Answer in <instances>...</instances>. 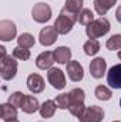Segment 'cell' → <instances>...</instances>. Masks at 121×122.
<instances>
[{
    "mask_svg": "<svg viewBox=\"0 0 121 122\" xmlns=\"http://www.w3.org/2000/svg\"><path fill=\"white\" fill-rule=\"evenodd\" d=\"M78 21V14L68 11L66 7L60 11V16L54 21V27L59 31V34H67L74 27V23Z\"/></svg>",
    "mask_w": 121,
    "mask_h": 122,
    "instance_id": "6da1fadb",
    "label": "cell"
},
{
    "mask_svg": "<svg viewBox=\"0 0 121 122\" xmlns=\"http://www.w3.org/2000/svg\"><path fill=\"white\" fill-rule=\"evenodd\" d=\"M110 21L107 17H100V19H95L94 21H91L90 24L86 27V34L90 37V38H98V37H103L104 34H107L110 31Z\"/></svg>",
    "mask_w": 121,
    "mask_h": 122,
    "instance_id": "7a4b0ae2",
    "label": "cell"
},
{
    "mask_svg": "<svg viewBox=\"0 0 121 122\" xmlns=\"http://www.w3.org/2000/svg\"><path fill=\"white\" fill-rule=\"evenodd\" d=\"M17 74V61H14V57L6 56L0 60V75L3 80L9 81L13 80Z\"/></svg>",
    "mask_w": 121,
    "mask_h": 122,
    "instance_id": "3957f363",
    "label": "cell"
},
{
    "mask_svg": "<svg viewBox=\"0 0 121 122\" xmlns=\"http://www.w3.org/2000/svg\"><path fill=\"white\" fill-rule=\"evenodd\" d=\"M31 17L37 23H47L51 19V7L47 3H37L31 9Z\"/></svg>",
    "mask_w": 121,
    "mask_h": 122,
    "instance_id": "277c9868",
    "label": "cell"
},
{
    "mask_svg": "<svg viewBox=\"0 0 121 122\" xmlns=\"http://www.w3.org/2000/svg\"><path fill=\"white\" fill-rule=\"evenodd\" d=\"M81 122H101L104 119V111L101 107L97 105H91L87 107L84 114L78 118Z\"/></svg>",
    "mask_w": 121,
    "mask_h": 122,
    "instance_id": "5b68a950",
    "label": "cell"
},
{
    "mask_svg": "<svg viewBox=\"0 0 121 122\" xmlns=\"http://www.w3.org/2000/svg\"><path fill=\"white\" fill-rule=\"evenodd\" d=\"M47 80L54 90H63L66 87V75L60 68H50L47 72Z\"/></svg>",
    "mask_w": 121,
    "mask_h": 122,
    "instance_id": "8992f818",
    "label": "cell"
},
{
    "mask_svg": "<svg viewBox=\"0 0 121 122\" xmlns=\"http://www.w3.org/2000/svg\"><path fill=\"white\" fill-rule=\"evenodd\" d=\"M17 27L10 20H1L0 21V40L1 41H10L16 37Z\"/></svg>",
    "mask_w": 121,
    "mask_h": 122,
    "instance_id": "52a82bcc",
    "label": "cell"
},
{
    "mask_svg": "<svg viewBox=\"0 0 121 122\" xmlns=\"http://www.w3.org/2000/svg\"><path fill=\"white\" fill-rule=\"evenodd\" d=\"M57 37H59V31L56 30L54 26L44 27L43 30L40 31V34H38L40 43H41V46H44V47H49V46L54 44L56 40H57Z\"/></svg>",
    "mask_w": 121,
    "mask_h": 122,
    "instance_id": "ba28073f",
    "label": "cell"
},
{
    "mask_svg": "<svg viewBox=\"0 0 121 122\" xmlns=\"http://www.w3.org/2000/svg\"><path fill=\"white\" fill-rule=\"evenodd\" d=\"M67 70V74H68V78L74 82H80L84 77V68L83 65L78 62V61H70L66 67Z\"/></svg>",
    "mask_w": 121,
    "mask_h": 122,
    "instance_id": "9c48e42d",
    "label": "cell"
},
{
    "mask_svg": "<svg viewBox=\"0 0 121 122\" xmlns=\"http://www.w3.org/2000/svg\"><path fill=\"white\" fill-rule=\"evenodd\" d=\"M107 82L111 88L121 90V64H116L107 72Z\"/></svg>",
    "mask_w": 121,
    "mask_h": 122,
    "instance_id": "30bf717a",
    "label": "cell"
},
{
    "mask_svg": "<svg viewBox=\"0 0 121 122\" xmlns=\"http://www.w3.org/2000/svg\"><path fill=\"white\" fill-rule=\"evenodd\" d=\"M54 62H56L54 51H43L36 58V65L40 70H50V68H53Z\"/></svg>",
    "mask_w": 121,
    "mask_h": 122,
    "instance_id": "8fae6325",
    "label": "cell"
},
{
    "mask_svg": "<svg viewBox=\"0 0 121 122\" xmlns=\"http://www.w3.org/2000/svg\"><path fill=\"white\" fill-rule=\"evenodd\" d=\"M44 78L38 74H30L27 77V88L29 91L33 94H40V92L44 91Z\"/></svg>",
    "mask_w": 121,
    "mask_h": 122,
    "instance_id": "7c38bea8",
    "label": "cell"
},
{
    "mask_svg": "<svg viewBox=\"0 0 121 122\" xmlns=\"http://www.w3.org/2000/svg\"><path fill=\"white\" fill-rule=\"evenodd\" d=\"M107 71V61L103 57H97L90 62V74L94 78H101Z\"/></svg>",
    "mask_w": 121,
    "mask_h": 122,
    "instance_id": "4fadbf2b",
    "label": "cell"
},
{
    "mask_svg": "<svg viewBox=\"0 0 121 122\" xmlns=\"http://www.w3.org/2000/svg\"><path fill=\"white\" fill-rule=\"evenodd\" d=\"M0 117L3 121H13L17 119V108L11 104H1L0 105Z\"/></svg>",
    "mask_w": 121,
    "mask_h": 122,
    "instance_id": "5bb4252c",
    "label": "cell"
},
{
    "mask_svg": "<svg viewBox=\"0 0 121 122\" xmlns=\"http://www.w3.org/2000/svg\"><path fill=\"white\" fill-rule=\"evenodd\" d=\"M40 104H38V99L34 97V95H26V99L23 102V112L26 114H34L36 111H40Z\"/></svg>",
    "mask_w": 121,
    "mask_h": 122,
    "instance_id": "9a60e30c",
    "label": "cell"
},
{
    "mask_svg": "<svg viewBox=\"0 0 121 122\" xmlns=\"http://www.w3.org/2000/svg\"><path fill=\"white\" fill-rule=\"evenodd\" d=\"M117 3V0H94V9L98 16H105L107 11Z\"/></svg>",
    "mask_w": 121,
    "mask_h": 122,
    "instance_id": "2e32d148",
    "label": "cell"
},
{
    "mask_svg": "<svg viewBox=\"0 0 121 122\" xmlns=\"http://www.w3.org/2000/svg\"><path fill=\"white\" fill-rule=\"evenodd\" d=\"M56 109H57L56 101L47 99V101H44V102L41 104V107H40V115H41V118H46V119H47V118H51V117L54 115Z\"/></svg>",
    "mask_w": 121,
    "mask_h": 122,
    "instance_id": "e0dca14e",
    "label": "cell"
},
{
    "mask_svg": "<svg viewBox=\"0 0 121 122\" xmlns=\"http://www.w3.org/2000/svg\"><path fill=\"white\" fill-rule=\"evenodd\" d=\"M54 57L59 64H68L71 58V51L68 47H57L54 50Z\"/></svg>",
    "mask_w": 121,
    "mask_h": 122,
    "instance_id": "ac0fdd59",
    "label": "cell"
},
{
    "mask_svg": "<svg viewBox=\"0 0 121 122\" xmlns=\"http://www.w3.org/2000/svg\"><path fill=\"white\" fill-rule=\"evenodd\" d=\"M83 50L87 56H95L98 51H100V43L97 38H90L88 41L84 43L83 46Z\"/></svg>",
    "mask_w": 121,
    "mask_h": 122,
    "instance_id": "d6986e66",
    "label": "cell"
},
{
    "mask_svg": "<svg viewBox=\"0 0 121 122\" xmlns=\"http://www.w3.org/2000/svg\"><path fill=\"white\" fill-rule=\"evenodd\" d=\"M17 43H19V46L23 47V48H31V47L34 46L36 40H34V36H31L30 33H23V34L19 36Z\"/></svg>",
    "mask_w": 121,
    "mask_h": 122,
    "instance_id": "ffe728a7",
    "label": "cell"
},
{
    "mask_svg": "<svg viewBox=\"0 0 121 122\" xmlns=\"http://www.w3.org/2000/svg\"><path fill=\"white\" fill-rule=\"evenodd\" d=\"M56 105L59 109H68L70 105H71V97H70V92L68 94H60L56 97Z\"/></svg>",
    "mask_w": 121,
    "mask_h": 122,
    "instance_id": "44dd1931",
    "label": "cell"
},
{
    "mask_svg": "<svg viewBox=\"0 0 121 122\" xmlns=\"http://www.w3.org/2000/svg\"><path fill=\"white\" fill-rule=\"evenodd\" d=\"M24 99H26V95H24L23 92L16 91V92H13V94L9 97V104H11V105L16 107V108H22Z\"/></svg>",
    "mask_w": 121,
    "mask_h": 122,
    "instance_id": "7402d4cb",
    "label": "cell"
},
{
    "mask_svg": "<svg viewBox=\"0 0 121 122\" xmlns=\"http://www.w3.org/2000/svg\"><path fill=\"white\" fill-rule=\"evenodd\" d=\"M83 3L84 0H66V9L71 13H76V14H80V11L83 10Z\"/></svg>",
    "mask_w": 121,
    "mask_h": 122,
    "instance_id": "603a6c76",
    "label": "cell"
},
{
    "mask_svg": "<svg viewBox=\"0 0 121 122\" xmlns=\"http://www.w3.org/2000/svg\"><path fill=\"white\" fill-rule=\"evenodd\" d=\"M91 21H94V14L90 9H83L78 14V23L83 26H88Z\"/></svg>",
    "mask_w": 121,
    "mask_h": 122,
    "instance_id": "cb8c5ba5",
    "label": "cell"
},
{
    "mask_svg": "<svg viewBox=\"0 0 121 122\" xmlns=\"http://www.w3.org/2000/svg\"><path fill=\"white\" fill-rule=\"evenodd\" d=\"M94 95L98 99H101V101H108L113 97V92H111V90H108L105 85H98L95 88V91H94Z\"/></svg>",
    "mask_w": 121,
    "mask_h": 122,
    "instance_id": "d4e9b609",
    "label": "cell"
},
{
    "mask_svg": "<svg viewBox=\"0 0 121 122\" xmlns=\"http://www.w3.org/2000/svg\"><path fill=\"white\" fill-rule=\"evenodd\" d=\"M105 47H107L108 50H111V51L120 50L121 48V34H114V36H111V37L107 40Z\"/></svg>",
    "mask_w": 121,
    "mask_h": 122,
    "instance_id": "484cf974",
    "label": "cell"
},
{
    "mask_svg": "<svg viewBox=\"0 0 121 122\" xmlns=\"http://www.w3.org/2000/svg\"><path fill=\"white\" fill-rule=\"evenodd\" d=\"M68 111H70V114H71L73 117H77V118H80V117L84 114V111H86L84 102H71V105H70Z\"/></svg>",
    "mask_w": 121,
    "mask_h": 122,
    "instance_id": "4316f807",
    "label": "cell"
},
{
    "mask_svg": "<svg viewBox=\"0 0 121 122\" xmlns=\"http://www.w3.org/2000/svg\"><path fill=\"white\" fill-rule=\"evenodd\" d=\"M13 57L17 58V60H29L30 58V50L29 48H23L20 46H17L16 48H13Z\"/></svg>",
    "mask_w": 121,
    "mask_h": 122,
    "instance_id": "83f0119b",
    "label": "cell"
},
{
    "mask_svg": "<svg viewBox=\"0 0 121 122\" xmlns=\"http://www.w3.org/2000/svg\"><path fill=\"white\" fill-rule=\"evenodd\" d=\"M70 97H71V102H84L86 92L81 88H74L70 91Z\"/></svg>",
    "mask_w": 121,
    "mask_h": 122,
    "instance_id": "f1b7e54d",
    "label": "cell"
},
{
    "mask_svg": "<svg viewBox=\"0 0 121 122\" xmlns=\"http://www.w3.org/2000/svg\"><path fill=\"white\" fill-rule=\"evenodd\" d=\"M116 19L118 23H121V6H118V9L116 10Z\"/></svg>",
    "mask_w": 121,
    "mask_h": 122,
    "instance_id": "f546056e",
    "label": "cell"
},
{
    "mask_svg": "<svg viewBox=\"0 0 121 122\" xmlns=\"http://www.w3.org/2000/svg\"><path fill=\"white\" fill-rule=\"evenodd\" d=\"M0 53H1V58H3V57H6V48H4L3 46L0 47Z\"/></svg>",
    "mask_w": 121,
    "mask_h": 122,
    "instance_id": "4dcf8cb0",
    "label": "cell"
},
{
    "mask_svg": "<svg viewBox=\"0 0 121 122\" xmlns=\"http://www.w3.org/2000/svg\"><path fill=\"white\" fill-rule=\"evenodd\" d=\"M4 122H19L17 119H13V121H4Z\"/></svg>",
    "mask_w": 121,
    "mask_h": 122,
    "instance_id": "1f68e13d",
    "label": "cell"
},
{
    "mask_svg": "<svg viewBox=\"0 0 121 122\" xmlns=\"http://www.w3.org/2000/svg\"><path fill=\"white\" fill-rule=\"evenodd\" d=\"M118 58H120V60H121V50H120V51H118Z\"/></svg>",
    "mask_w": 121,
    "mask_h": 122,
    "instance_id": "d6a6232c",
    "label": "cell"
},
{
    "mask_svg": "<svg viewBox=\"0 0 121 122\" xmlns=\"http://www.w3.org/2000/svg\"><path fill=\"white\" fill-rule=\"evenodd\" d=\"M120 107H121V98H120Z\"/></svg>",
    "mask_w": 121,
    "mask_h": 122,
    "instance_id": "836d02e7",
    "label": "cell"
},
{
    "mask_svg": "<svg viewBox=\"0 0 121 122\" xmlns=\"http://www.w3.org/2000/svg\"><path fill=\"white\" fill-rule=\"evenodd\" d=\"M114 122H120V121H114Z\"/></svg>",
    "mask_w": 121,
    "mask_h": 122,
    "instance_id": "e575fe53",
    "label": "cell"
}]
</instances>
